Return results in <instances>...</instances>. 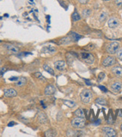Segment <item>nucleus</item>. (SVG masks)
I'll use <instances>...</instances> for the list:
<instances>
[{"label":"nucleus","instance_id":"473e14b6","mask_svg":"<svg viewBox=\"0 0 122 137\" xmlns=\"http://www.w3.org/2000/svg\"><path fill=\"white\" fill-rule=\"evenodd\" d=\"M78 1L79 3H81V4H82V5H85V4L88 3V2L89 0H78Z\"/></svg>","mask_w":122,"mask_h":137},{"label":"nucleus","instance_id":"ddd939ff","mask_svg":"<svg viewBox=\"0 0 122 137\" xmlns=\"http://www.w3.org/2000/svg\"><path fill=\"white\" fill-rule=\"evenodd\" d=\"M112 72L118 77H122V68L120 66H115L112 69Z\"/></svg>","mask_w":122,"mask_h":137},{"label":"nucleus","instance_id":"f704fd0d","mask_svg":"<svg viewBox=\"0 0 122 137\" xmlns=\"http://www.w3.org/2000/svg\"><path fill=\"white\" fill-rule=\"evenodd\" d=\"M15 124H16V123H15L14 121H11L8 124V127H12V126H14V125H15Z\"/></svg>","mask_w":122,"mask_h":137},{"label":"nucleus","instance_id":"f3484780","mask_svg":"<svg viewBox=\"0 0 122 137\" xmlns=\"http://www.w3.org/2000/svg\"><path fill=\"white\" fill-rule=\"evenodd\" d=\"M57 136V132L53 130V129H50L45 132V136L47 137H54Z\"/></svg>","mask_w":122,"mask_h":137},{"label":"nucleus","instance_id":"412c9836","mask_svg":"<svg viewBox=\"0 0 122 137\" xmlns=\"http://www.w3.org/2000/svg\"><path fill=\"white\" fill-rule=\"evenodd\" d=\"M71 41H72L71 38H70L69 36H68V37L61 38V40H60V41H59V44H68V43H69Z\"/></svg>","mask_w":122,"mask_h":137},{"label":"nucleus","instance_id":"6ab92c4d","mask_svg":"<svg viewBox=\"0 0 122 137\" xmlns=\"http://www.w3.org/2000/svg\"><path fill=\"white\" fill-rule=\"evenodd\" d=\"M63 103L64 105H66L68 107H69L70 109H72V108H73V107H75L76 106V103L74 102V101H70V100H64L63 101Z\"/></svg>","mask_w":122,"mask_h":137},{"label":"nucleus","instance_id":"9d476101","mask_svg":"<svg viewBox=\"0 0 122 137\" xmlns=\"http://www.w3.org/2000/svg\"><path fill=\"white\" fill-rule=\"evenodd\" d=\"M54 66L58 70H63L65 68V62L62 60L57 61L54 63Z\"/></svg>","mask_w":122,"mask_h":137},{"label":"nucleus","instance_id":"cd10ccee","mask_svg":"<svg viewBox=\"0 0 122 137\" xmlns=\"http://www.w3.org/2000/svg\"><path fill=\"white\" fill-rule=\"evenodd\" d=\"M106 17H107V14H106V12H102V13L100 14V18H99V20H100V22H104L105 20L106 19Z\"/></svg>","mask_w":122,"mask_h":137},{"label":"nucleus","instance_id":"c756f323","mask_svg":"<svg viewBox=\"0 0 122 137\" xmlns=\"http://www.w3.org/2000/svg\"><path fill=\"white\" fill-rule=\"evenodd\" d=\"M117 57L120 59L121 61H122V47L118 49V50L117 51Z\"/></svg>","mask_w":122,"mask_h":137},{"label":"nucleus","instance_id":"7ed1b4c3","mask_svg":"<svg viewBox=\"0 0 122 137\" xmlns=\"http://www.w3.org/2000/svg\"><path fill=\"white\" fill-rule=\"evenodd\" d=\"M71 125L73 127L76 129L82 128L86 125V121L84 118H80V117H77L74 118L71 121Z\"/></svg>","mask_w":122,"mask_h":137},{"label":"nucleus","instance_id":"bb28decb","mask_svg":"<svg viewBox=\"0 0 122 137\" xmlns=\"http://www.w3.org/2000/svg\"><path fill=\"white\" fill-rule=\"evenodd\" d=\"M35 77H37V79H39L40 80H42V81H45L46 80V78L39 72H37V73H35Z\"/></svg>","mask_w":122,"mask_h":137},{"label":"nucleus","instance_id":"c85d7f7f","mask_svg":"<svg viewBox=\"0 0 122 137\" xmlns=\"http://www.w3.org/2000/svg\"><path fill=\"white\" fill-rule=\"evenodd\" d=\"M105 77V74L104 73H100L99 74H98V77H97V80H98V82H101L104 79Z\"/></svg>","mask_w":122,"mask_h":137},{"label":"nucleus","instance_id":"4c0bfd02","mask_svg":"<svg viewBox=\"0 0 122 137\" xmlns=\"http://www.w3.org/2000/svg\"><path fill=\"white\" fill-rule=\"evenodd\" d=\"M2 65V60H1V59H0V65Z\"/></svg>","mask_w":122,"mask_h":137},{"label":"nucleus","instance_id":"393cba45","mask_svg":"<svg viewBox=\"0 0 122 137\" xmlns=\"http://www.w3.org/2000/svg\"><path fill=\"white\" fill-rule=\"evenodd\" d=\"M72 20H73L74 22L78 21V20H80V16H79V14L77 11L73 12V14H72Z\"/></svg>","mask_w":122,"mask_h":137},{"label":"nucleus","instance_id":"4468645a","mask_svg":"<svg viewBox=\"0 0 122 137\" xmlns=\"http://www.w3.org/2000/svg\"><path fill=\"white\" fill-rule=\"evenodd\" d=\"M82 136V132L81 131L68 130L67 133V136Z\"/></svg>","mask_w":122,"mask_h":137},{"label":"nucleus","instance_id":"20e7f679","mask_svg":"<svg viewBox=\"0 0 122 137\" xmlns=\"http://www.w3.org/2000/svg\"><path fill=\"white\" fill-rule=\"evenodd\" d=\"M119 47H120V44H119L118 42L114 41V42L110 43L107 46V47H106V51H107V52H109V54L113 55L115 53H116L117 51L118 50Z\"/></svg>","mask_w":122,"mask_h":137},{"label":"nucleus","instance_id":"a19ab883","mask_svg":"<svg viewBox=\"0 0 122 137\" xmlns=\"http://www.w3.org/2000/svg\"><path fill=\"white\" fill-rule=\"evenodd\" d=\"M0 42H1V41H0Z\"/></svg>","mask_w":122,"mask_h":137},{"label":"nucleus","instance_id":"e433bc0d","mask_svg":"<svg viewBox=\"0 0 122 137\" xmlns=\"http://www.w3.org/2000/svg\"><path fill=\"white\" fill-rule=\"evenodd\" d=\"M86 80V84L87 85H88V86H90L91 85V83L89 82V80H87V79H85Z\"/></svg>","mask_w":122,"mask_h":137},{"label":"nucleus","instance_id":"0eeeda50","mask_svg":"<svg viewBox=\"0 0 122 137\" xmlns=\"http://www.w3.org/2000/svg\"><path fill=\"white\" fill-rule=\"evenodd\" d=\"M108 26L110 29H115L119 26V20L115 17H111L108 20Z\"/></svg>","mask_w":122,"mask_h":137},{"label":"nucleus","instance_id":"9b49d317","mask_svg":"<svg viewBox=\"0 0 122 137\" xmlns=\"http://www.w3.org/2000/svg\"><path fill=\"white\" fill-rule=\"evenodd\" d=\"M42 52H45V53H50V54H52V53H55L56 52V49L52 47V46H46V47H44L42 48L41 50Z\"/></svg>","mask_w":122,"mask_h":137},{"label":"nucleus","instance_id":"5701e85b","mask_svg":"<svg viewBox=\"0 0 122 137\" xmlns=\"http://www.w3.org/2000/svg\"><path fill=\"white\" fill-rule=\"evenodd\" d=\"M43 68H44V70L45 71H46L47 73H49L50 74H51V75H54L55 74V73H54V70H52L48 65H44V66H43Z\"/></svg>","mask_w":122,"mask_h":137},{"label":"nucleus","instance_id":"c9c22d12","mask_svg":"<svg viewBox=\"0 0 122 137\" xmlns=\"http://www.w3.org/2000/svg\"><path fill=\"white\" fill-rule=\"evenodd\" d=\"M17 79L18 77H11V78H9V80L10 81H17Z\"/></svg>","mask_w":122,"mask_h":137},{"label":"nucleus","instance_id":"b1692460","mask_svg":"<svg viewBox=\"0 0 122 137\" xmlns=\"http://www.w3.org/2000/svg\"><path fill=\"white\" fill-rule=\"evenodd\" d=\"M95 103L99 104V105H102V106H106L107 105V101L105 100L104 98H97L95 100Z\"/></svg>","mask_w":122,"mask_h":137},{"label":"nucleus","instance_id":"a878e982","mask_svg":"<svg viewBox=\"0 0 122 137\" xmlns=\"http://www.w3.org/2000/svg\"><path fill=\"white\" fill-rule=\"evenodd\" d=\"M91 13V10H89V9H85V10L82 11V16L86 18V17L90 16Z\"/></svg>","mask_w":122,"mask_h":137},{"label":"nucleus","instance_id":"58836bf2","mask_svg":"<svg viewBox=\"0 0 122 137\" xmlns=\"http://www.w3.org/2000/svg\"><path fill=\"white\" fill-rule=\"evenodd\" d=\"M121 130H122V124H121Z\"/></svg>","mask_w":122,"mask_h":137},{"label":"nucleus","instance_id":"f03ea898","mask_svg":"<svg viewBox=\"0 0 122 137\" xmlns=\"http://www.w3.org/2000/svg\"><path fill=\"white\" fill-rule=\"evenodd\" d=\"M79 57L83 61H85L86 63L91 65L94 63L95 61V57L92 54L87 52H82L79 54Z\"/></svg>","mask_w":122,"mask_h":137},{"label":"nucleus","instance_id":"2eb2a0df","mask_svg":"<svg viewBox=\"0 0 122 137\" xmlns=\"http://www.w3.org/2000/svg\"><path fill=\"white\" fill-rule=\"evenodd\" d=\"M68 36L71 38V40H72L73 41H78V40H79L80 38H82V36H81V35H79V34H78L77 33H76V32H70V34H68Z\"/></svg>","mask_w":122,"mask_h":137},{"label":"nucleus","instance_id":"f8f14e48","mask_svg":"<svg viewBox=\"0 0 122 137\" xmlns=\"http://www.w3.org/2000/svg\"><path fill=\"white\" fill-rule=\"evenodd\" d=\"M5 47L8 50L9 52H12V53H17L19 52V48L16 46H14L12 44H5Z\"/></svg>","mask_w":122,"mask_h":137},{"label":"nucleus","instance_id":"f257e3e1","mask_svg":"<svg viewBox=\"0 0 122 137\" xmlns=\"http://www.w3.org/2000/svg\"><path fill=\"white\" fill-rule=\"evenodd\" d=\"M92 98V93L89 89H83L80 93V99L82 103H90Z\"/></svg>","mask_w":122,"mask_h":137},{"label":"nucleus","instance_id":"6e6552de","mask_svg":"<svg viewBox=\"0 0 122 137\" xmlns=\"http://www.w3.org/2000/svg\"><path fill=\"white\" fill-rule=\"evenodd\" d=\"M4 95L7 97H14L17 95V92L13 88H8L4 90Z\"/></svg>","mask_w":122,"mask_h":137},{"label":"nucleus","instance_id":"aec40b11","mask_svg":"<svg viewBox=\"0 0 122 137\" xmlns=\"http://www.w3.org/2000/svg\"><path fill=\"white\" fill-rule=\"evenodd\" d=\"M38 120L41 124H46L47 122V118L46 115L44 113H40L38 115Z\"/></svg>","mask_w":122,"mask_h":137},{"label":"nucleus","instance_id":"72a5a7b5","mask_svg":"<svg viewBox=\"0 0 122 137\" xmlns=\"http://www.w3.org/2000/svg\"><path fill=\"white\" fill-rule=\"evenodd\" d=\"M98 87H99V88H100V89H101V90H102L103 92H107V89H106V88H105L104 86H99Z\"/></svg>","mask_w":122,"mask_h":137},{"label":"nucleus","instance_id":"ea45409f","mask_svg":"<svg viewBox=\"0 0 122 137\" xmlns=\"http://www.w3.org/2000/svg\"><path fill=\"white\" fill-rule=\"evenodd\" d=\"M103 1H109V0H103Z\"/></svg>","mask_w":122,"mask_h":137},{"label":"nucleus","instance_id":"1a4fd4ad","mask_svg":"<svg viewBox=\"0 0 122 137\" xmlns=\"http://www.w3.org/2000/svg\"><path fill=\"white\" fill-rule=\"evenodd\" d=\"M56 89L55 88V86L52 85H49L46 87L45 90H44V94L46 95H52L53 94H55Z\"/></svg>","mask_w":122,"mask_h":137},{"label":"nucleus","instance_id":"7c9ffc66","mask_svg":"<svg viewBox=\"0 0 122 137\" xmlns=\"http://www.w3.org/2000/svg\"><path fill=\"white\" fill-rule=\"evenodd\" d=\"M6 71H7V69L5 68H0V77H2Z\"/></svg>","mask_w":122,"mask_h":137},{"label":"nucleus","instance_id":"dca6fc26","mask_svg":"<svg viewBox=\"0 0 122 137\" xmlns=\"http://www.w3.org/2000/svg\"><path fill=\"white\" fill-rule=\"evenodd\" d=\"M111 88H112V89L113 90L114 92H119V91L121 89L122 84L121 83L117 82V83H113V84L112 85V86H111Z\"/></svg>","mask_w":122,"mask_h":137},{"label":"nucleus","instance_id":"2f4dec72","mask_svg":"<svg viewBox=\"0 0 122 137\" xmlns=\"http://www.w3.org/2000/svg\"><path fill=\"white\" fill-rule=\"evenodd\" d=\"M115 2L117 6L122 8V0H115Z\"/></svg>","mask_w":122,"mask_h":137},{"label":"nucleus","instance_id":"423d86ee","mask_svg":"<svg viewBox=\"0 0 122 137\" xmlns=\"http://www.w3.org/2000/svg\"><path fill=\"white\" fill-rule=\"evenodd\" d=\"M115 64V59L112 56H108L103 61V65L104 67H110Z\"/></svg>","mask_w":122,"mask_h":137},{"label":"nucleus","instance_id":"4be33fe9","mask_svg":"<svg viewBox=\"0 0 122 137\" xmlns=\"http://www.w3.org/2000/svg\"><path fill=\"white\" fill-rule=\"evenodd\" d=\"M74 114L76 115L77 117H80V118H84L85 117V114H84V111L82 109H77Z\"/></svg>","mask_w":122,"mask_h":137},{"label":"nucleus","instance_id":"39448f33","mask_svg":"<svg viewBox=\"0 0 122 137\" xmlns=\"http://www.w3.org/2000/svg\"><path fill=\"white\" fill-rule=\"evenodd\" d=\"M103 133L104 134L105 136L107 137H115L117 136V133L115 132V130L114 129L111 127H105L103 128Z\"/></svg>","mask_w":122,"mask_h":137},{"label":"nucleus","instance_id":"a211bd4d","mask_svg":"<svg viewBox=\"0 0 122 137\" xmlns=\"http://www.w3.org/2000/svg\"><path fill=\"white\" fill-rule=\"evenodd\" d=\"M26 83V79L25 77H18L17 80L16 81V86H23Z\"/></svg>","mask_w":122,"mask_h":137}]
</instances>
